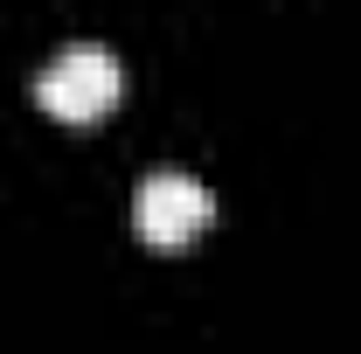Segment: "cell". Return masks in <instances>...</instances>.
Instances as JSON below:
<instances>
[{
	"instance_id": "cell-1",
	"label": "cell",
	"mask_w": 361,
	"mask_h": 354,
	"mask_svg": "<svg viewBox=\"0 0 361 354\" xmlns=\"http://www.w3.org/2000/svg\"><path fill=\"white\" fill-rule=\"evenodd\" d=\"M118 97H126V70L104 42H63L35 77V104L63 126H97Z\"/></svg>"
},
{
	"instance_id": "cell-2",
	"label": "cell",
	"mask_w": 361,
	"mask_h": 354,
	"mask_svg": "<svg viewBox=\"0 0 361 354\" xmlns=\"http://www.w3.org/2000/svg\"><path fill=\"white\" fill-rule=\"evenodd\" d=\"M216 216V195L202 188L195 174H180V167H160V174L139 181L133 195V229L153 243V250H180V243H195L202 229Z\"/></svg>"
}]
</instances>
